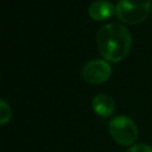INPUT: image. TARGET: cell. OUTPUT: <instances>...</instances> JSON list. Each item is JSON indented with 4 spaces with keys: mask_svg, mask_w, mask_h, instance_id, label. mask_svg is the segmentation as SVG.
Instances as JSON below:
<instances>
[{
    "mask_svg": "<svg viewBox=\"0 0 152 152\" xmlns=\"http://www.w3.org/2000/svg\"><path fill=\"white\" fill-rule=\"evenodd\" d=\"M97 46L101 55L110 62L124 59L132 44V37L128 28L119 23H108L103 25L96 36Z\"/></svg>",
    "mask_w": 152,
    "mask_h": 152,
    "instance_id": "1",
    "label": "cell"
},
{
    "mask_svg": "<svg viewBox=\"0 0 152 152\" xmlns=\"http://www.w3.org/2000/svg\"><path fill=\"white\" fill-rule=\"evenodd\" d=\"M116 15L126 24H138L146 19L151 10V0H119Z\"/></svg>",
    "mask_w": 152,
    "mask_h": 152,
    "instance_id": "2",
    "label": "cell"
},
{
    "mask_svg": "<svg viewBox=\"0 0 152 152\" xmlns=\"http://www.w3.org/2000/svg\"><path fill=\"white\" fill-rule=\"evenodd\" d=\"M109 133L119 145L129 146L138 138V127L131 118L119 115L110 120Z\"/></svg>",
    "mask_w": 152,
    "mask_h": 152,
    "instance_id": "3",
    "label": "cell"
},
{
    "mask_svg": "<svg viewBox=\"0 0 152 152\" xmlns=\"http://www.w3.org/2000/svg\"><path fill=\"white\" fill-rule=\"evenodd\" d=\"M112 74L109 63L104 59H91L82 69V77L89 83H103Z\"/></svg>",
    "mask_w": 152,
    "mask_h": 152,
    "instance_id": "4",
    "label": "cell"
},
{
    "mask_svg": "<svg viewBox=\"0 0 152 152\" xmlns=\"http://www.w3.org/2000/svg\"><path fill=\"white\" fill-rule=\"evenodd\" d=\"M91 106H93L94 112L102 118L110 116L115 109L114 99L103 93H100L94 96V99L91 101Z\"/></svg>",
    "mask_w": 152,
    "mask_h": 152,
    "instance_id": "5",
    "label": "cell"
},
{
    "mask_svg": "<svg viewBox=\"0 0 152 152\" xmlns=\"http://www.w3.org/2000/svg\"><path fill=\"white\" fill-rule=\"evenodd\" d=\"M88 12H89V15L94 20L101 21V20H106L110 18L114 14V12H116V8L114 7L112 2L107 0H96L90 4Z\"/></svg>",
    "mask_w": 152,
    "mask_h": 152,
    "instance_id": "6",
    "label": "cell"
},
{
    "mask_svg": "<svg viewBox=\"0 0 152 152\" xmlns=\"http://www.w3.org/2000/svg\"><path fill=\"white\" fill-rule=\"evenodd\" d=\"M11 119V108L5 100L0 101V124L5 125Z\"/></svg>",
    "mask_w": 152,
    "mask_h": 152,
    "instance_id": "7",
    "label": "cell"
},
{
    "mask_svg": "<svg viewBox=\"0 0 152 152\" xmlns=\"http://www.w3.org/2000/svg\"><path fill=\"white\" fill-rule=\"evenodd\" d=\"M126 152H152V146L147 144H137L127 148Z\"/></svg>",
    "mask_w": 152,
    "mask_h": 152,
    "instance_id": "8",
    "label": "cell"
}]
</instances>
